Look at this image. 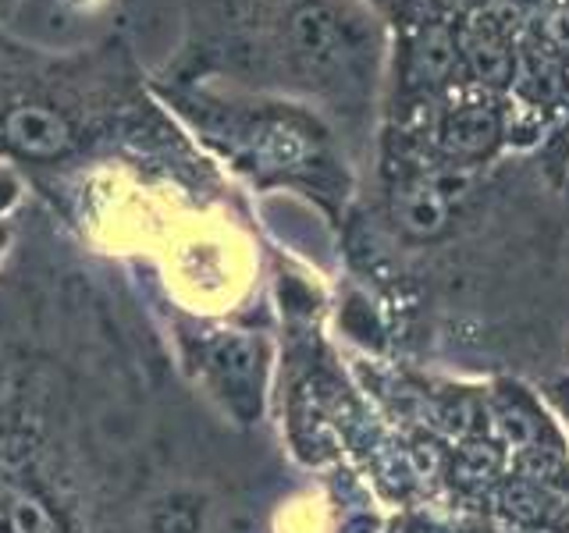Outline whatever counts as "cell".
Masks as SVG:
<instances>
[{"label": "cell", "instance_id": "1", "mask_svg": "<svg viewBox=\"0 0 569 533\" xmlns=\"http://www.w3.org/2000/svg\"><path fill=\"white\" fill-rule=\"evenodd\" d=\"M203 79L370 111L388 68V29L370 0H200Z\"/></svg>", "mask_w": 569, "mask_h": 533}, {"label": "cell", "instance_id": "2", "mask_svg": "<svg viewBox=\"0 0 569 533\" xmlns=\"http://www.w3.org/2000/svg\"><path fill=\"white\" fill-rule=\"evenodd\" d=\"M186 107H196L203 129L221 139L246 168L278 178H313V182L335 178L328 129L302 103L200 89L186 97Z\"/></svg>", "mask_w": 569, "mask_h": 533}, {"label": "cell", "instance_id": "3", "mask_svg": "<svg viewBox=\"0 0 569 533\" xmlns=\"http://www.w3.org/2000/svg\"><path fill=\"white\" fill-rule=\"evenodd\" d=\"M452 195L438 178H409L396 189V221L409 239H435L449 224Z\"/></svg>", "mask_w": 569, "mask_h": 533}, {"label": "cell", "instance_id": "4", "mask_svg": "<svg viewBox=\"0 0 569 533\" xmlns=\"http://www.w3.org/2000/svg\"><path fill=\"white\" fill-rule=\"evenodd\" d=\"M0 129H4V142H11L18 153H29V157H53L71 142V129L64 114L50 111L43 103L14 107V111L4 114Z\"/></svg>", "mask_w": 569, "mask_h": 533}, {"label": "cell", "instance_id": "5", "mask_svg": "<svg viewBox=\"0 0 569 533\" xmlns=\"http://www.w3.org/2000/svg\"><path fill=\"white\" fill-rule=\"evenodd\" d=\"M498 118L491 107L485 103H467L452 111L441 124V147L452 160H459V168H467L470 160L488 157L491 147L498 142Z\"/></svg>", "mask_w": 569, "mask_h": 533}, {"label": "cell", "instance_id": "6", "mask_svg": "<svg viewBox=\"0 0 569 533\" xmlns=\"http://www.w3.org/2000/svg\"><path fill=\"white\" fill-rule=\"evenodd\" d=\"M14 192H18V185H14V178L4 171V168H0V210H4L11 200H14Z\"/></svg>", "mask_w": 569, "mask_h": 533}, {"label": "cell", "instance_id": "7", "mask_svg": "<svg viewBox=\"0 0 569 533\" xmlns=\"http://www.w3.org/2000/svg\"><path fill=\"white\" fill-rule=\"evenodd\" d=\"M8 4H11V0H0V11H4V8H8Z\"/></svg>", "mask_w": 569, "mask_h": 533}]
</instances>
